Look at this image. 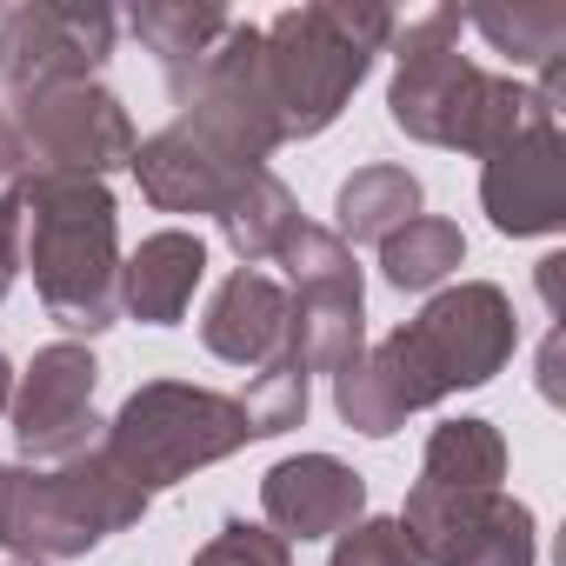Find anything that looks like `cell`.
<instances>
[{
  "label": "cell",
  "mask_w": 566,
  "mask_h": 566,
  "mask_svg": "<svg viewBox=\"0 0 566 566\" xmlns=\"http://www.w3.org/2000/svg\"><path fill=\"white\" fill-rule=\"evenodd\" d=\"M520 347L513 301L486 280L433 294L407 327H394L380 347H367L347 374H334V407L354 433L387 440L407 413L440 407L460 387H486Z\"/></svg>",
  "instance_id": "6da1fadb"
},
{
  "label": "cell",
  "mask_w": 566,
  "mask_h": 566,
  "mask_svg": "<svg viewBox=\"0 0 566 566\" xmlns=\"http://www.w3.org/2000/svg\"><path fill=\"white\" fill-rule=\"evenodd\" d=\"M467 14L460 8H433L420 21L394 28V127L427 140V147H453V154H493L506 147L526 114H533V87L513 74H486L480 61L460 54Z\"/></svg>",
  "instance_id": "7a4b0ae2"
},
{
  "label": "cell",
  "mask_w": 566,
  "mask_h": 566,
  "mask_svg": "<svg viewBox=\"0 0 566 566\" xmlns=\"http://www.w3.org/2000/svg\"><path fill=\"white\" fill-rule=\"evenodd\" d=\"M21 266L67 334H107L120 314V213L107 180L21 174Z\"/></svg>",
  "instance_id": "3957f363"
},
{
  "label": "cell",
  "mask_w": 566,
  "mask_h": 566,
  "mask_svg": "<svg viewBox=\"0 0 566 566\" xmlns=\"http://www.w3.org/2000/svg\"><path fill=\"white\" fill-rule=\"evenodd\" d=\"M387 8H287L260 28V87L287 140H314L321 127L340 120L354 87L367 81L374 54L394 41Z\"/></svg>",
  "instance_id": "277c9868"
},
{
  "label": "cell",
  "mask_w": 566,
  "mask_h": 566,
  "mask_svg": "<svg viewBox=\"0 0 566 566\" xmlns=\"http://www.w3.org/2000/svg\"><path fill=\"white\" fill-rule=\"evenodd\" d=\"M247 440H253V427H247L233 394L187 387V380H147L120 400V413L107 420L94 453L120 480V493L147 513L167 486H180L187 473L240 453Z\"/></svg>",
  "instance_id": "5b68a950"
},
{
  "label": "cell",
  "mask_w": 566,
  "mask_h": 566,
  "mask_svg": "<svg viewBox=\"0 0 566 566\" xmlns=\"http://www.w3.org/2000/svg\"><path fill=\"white\" fill-rule=\"evenodd\" d=\"M287 266V340L280 354L301 360L307 374H347L367 354V287L347 240L334 227L301 220V233L280 247Z\"/></svg>",
  "instance_id": "8992f818"
},
{
  "label": "cell",
  "mask_w": 566,
  "mask_h": 566,
  "mask_svg": "<svg viewBox=\"0 0 566 566\" xmlns=\"http://www.w3.org/2000/svg\"><path fill=\"white\" fill-rule=\"evenodd\" d=\"M559 74H566V54L553 67H539V87H533V114L526 127L486 154V174H480V200L493 213L500 233L526 240V233H553L566 220V147H559Z\"/></svg>",
  "instance_id": "52a82bcc"
},
{
  "label": "cell",
  "mask_w": 566,
  "mask_h": 566,
  "mask_svg": "<svg viewBox=\"0 0 566 566\" xmlns=\"http://www.w3.org/2000/svg\"><path fill=\"white\" fill-rule=\"evenodd\" d=\"M400 533L413 539L420 566H533L539 559L533 506H520L500 486L486 493L413 486L400 506Z\"/></svg>",
  "instance_id": "ba28073f"
},
{
  "label": "cell",
  "mask_w": 566,
  "mask_h": 566,
  "mask_svg": "<svg viewBox=\"0 0 566 566\" xmlns=\"http://www.w3.org/2000/svg\"><path fill=\"white\" fill-rule=\"evenodd\" d=\"M14 127H21V147H28L34 174H87V180H107L140 147L127 107L101 81H74V87L28 94L21 114H14Z\"/></svg>",
  "instance_id": "9c48e42d"
},
{
  "label": "cell",
  "mask_w": 566,
  "mask_h": 566,
  "mask_svg": "<svg viewBox=\"0 0 566 566\" xmlns=\"http://www.w3.org/2000/svg\"><path fill=\"white\" fill-rule=\"evenodd\" d=\"M94 387H101V367L81 340H54L34 354V367L14 380V407H8L14 447L28 467H61L101 440Z\"/></svg>",
  "instance_id": "30bf717a"
},
{
  "label": "cell",
  "mask_w": 566,
  "mask_h": 566,
  "mask_svg": "<svg viewBox=\"0 0 566 566\" xmlns=\"http://www.w3.org/2000/svg\"><path fill=\"white\" fill-rule=\"evenodd\" d=\"M120 21L107 8H14L0 14V87L14 101L94 81Z\"/></svg>",
  "instance_id": "8fae6325"
},
{
  "label": "cell",
  "mask_w": 566,
  "mask_h": 566,
  "mask_svg": "<svg viewBox=\"0 0 566 566\" xmlns=\"http://www.w3.org/2000/svg\"><path fill=\"white\" fill-rule=\"evenodd\" d=\"M134 180H140V193L160 207V213H227L233 207V193L247 187V174L253 167H266V160H240V154H227V147H213L207 134H193V127H160L154 140H140L134 147Z\"/></svg>",
  "instance_id": "7c38bea8"
},
{
  "label": "cell",
  "mask_w": 566,
  "mask_h": 566,
  "mask_svg": "<svg viewBox=\"0 0 566 566\" xmlns=\"http://www.w3.org/2000/svg\"><path fill=\"white\" fill-rule=\"evenodd\" d=\"M260 513L273 539H334L367 520V480L334 453H294L260 480Z\"/></svg>",
  "instance_id": "4fadbf2b"
},
{
  "label": "cell",
  "mask_w": 566,
  "mask_h": 566,
  "mask_svg": "<svg viewBox=\"0 0 566 566\" xmlns=\"http://www.w3.org/2000/svg\"><path fill=\"white\" fill-rule=\"evenodd\" d=\"M200 340L213 360L227 367H266L287 340V287L266 273V266H240L220 280V294L207 301Z\"/></svg>",
  "instance_id": "5bb4252c"
},
{
  "label": "cell",
  "mask_w": 566,
  "mask_h": 566,
  "mask_svg": "<svg viewBox=\"0 0 566 566\" xmlns=\"http://www.w3.org/2000/svg\"><path fill=\"white\" fill-rule=\"evenodd\" d=\"M207 280V240L187 227L147 233L127 260H120V307L147 327H174L193 307V287Z\"/></svg>",
  "instance_id": "9a60e30c"
},
{
  "label": "cell",
  "mask_w": 566,
  "mask_h": 566,
  "mask_svg": "<svg viewBox=\"0 0 566 566\" xmlns=\"http://www.w3.org/2000/svg\"><path fill=\"white\" fill-rule=\"evenodd\" d=\"M220 233L240 253V266H266V260H280V247L301 233V207H294L287 187H280L273 167H253L247 187L233 193V207L220 213Z\"/></svg>",
  "instance_id": "2e32d148"
},
{
  "label": "cell",
  "mask_w": 566,
  "mask_h": 566,
  "mask_svg": "<svg viewBox=\"0 0 566 566\" xmlns=\"http://www.w3.org/2000/svg\"><path fill=\"white\" fill-rule=\"evenodd\" d=\"M240 14H227V8H187V0H154V8H134V34L160 54V74H167V87H180L220 41H227V28H233Z\"/></svg>",
  "instance_id": "e0dca14e"
},
{
  "label": "cell",
  "mask_w": 566,
  "mask_h": 566,
  "mask_svg": "<svg viewBox=\"0 0 566 566\" xmlns=\"http://www.w3.org/2000/svg\"><path fill=\"white\" fill-rule=\"evenodd\" d=\"M334 213H340L334 240H374V247H380L387 233H400V227L420 213V180H413L407 167L374 160V167H360V174L340 180Z\"/></svg>",
  "instance_id": "ac0fdd59"
},
{
  "label": "cell",
  "mask_w": 566,
  "mask_h": 566,
  "mask_svg": "<svg viewBox=\"0 0 566 566\" xmlns=\"http://www.w3.org/2000/svg\"><path fill=\"white\" fill-rule=\"evenodd\" d=\"M500 473H506V440L493 433V420H447V427H433L413 486L486 493V486H500Z\"/></svg>",
  "instance_id": "d6986e66"
},
{
  "label": "cell",
  "mask_w": 566,
  "mask_h": 566,
  "mask_svg": "<svg viewBox=\"0 0 566 566\" xmlns=\"http://www.w3.org/2000/svg\"><path fill=\"white\" fill-rule=\"evenodd\" d=\"M460 260H467V233H460L453 220H433V213H413L400 233L380 240V266H387V280H394L400 294L440 287Z\"/></svg>",
  "instance_id": "ffe728a7"
},
{
  "label": "cell",
  "mask_w": 566,
  "mask_h": 566,
  "mask_svg": "<svg viewBox=\"0 0 566 566\" xmlns=\"http://www.w3.org/2000/svg\"><path fill=\"white\" fill-rule=\"evenodd\" d=\"M467 28H480L513 67H553L566 54V8H473Z\"/></svg>",
  "instance_id": "44dd1931"
},
{
  "label": "cell",
  "mask_w": 566,
  "mask_h": 566,
  "mask_svg": "<svg viewBox=\"0 0 566 566\" xmlns=\"http://www.w3.org/2000/svg\"><path fill=\"white\" fill-rule=\"evenodd\" d=\"M307 387H314V374H307L301 360L273 354V360L253 374V387L240 394V413H247L253 440H273V433L301 427V420H307Z\"/></svg>",
  "instance_id": "7402d4cb"
},
{
  "label": "cell",
  "mask_w": 566,
  "mask_h": 566,
  "mask_svg": "<svg viewBox=\"0 0 566 566\" xmlns=\"http://www.w3.org/2000/svg\"><path fill=\"white\" fill-rule=\"evenodd\" d=\"M327 566H420V553L400 533V520H354Z\"/></svg>",
  "instance_id": "603a6c76"
},
{
  "label": "cell",
  "mask_w": 566,
  "mask_h": 566,
  "mask_svg": "<svg viewBox=\"0 0 566 566\" xmlns=\"http://www.w3.org/2000/svg\"><path fill=\"white\" fill-rule=\"evenodd\" d=\"M193 566H294V559H287V539H273L266 526L227 520V526L193 553Z\"/></svg>",
  "instance_id": "cb8c5ba5"
},
{
  "label": "cell",
  "mask_w": 566,
  "mask_h": 566,
  "mask_svg": "<svg viewBox=\"0 0 566 566\" xmlns=\"http://www.w3.org/2000/svg\"><path fill=\"white\" fill-rule=\"evenodd\" d=\"M14 273H21V193L8 187L0 193V301H8Z\"/></svg>",
  "instance_id": "d4e9b609"
},
{
  "label": "cell",
  "mask_w": 566,
  "mask_h": 566,
  "mask_svg": "<svg viewBox=\"0 0 566 566\" xmlns=\"http://www.w3.org/2000/svg\"><path fill=\"white\" fill-rule=\"evenodd\" d=\"M28 167V147H21V127H14V114L0 107V180H14Z\"/></svg>",
  "instance_id": "484cf974"
},
{
  "label": "cell",
  "mask_w": 566,
  "mask_h": 566,
  "mask_svg": "<svg viewBox=\"0 0 566 566\" xmlns=\"http://www.w3.org/2000/svg\"><path fill=\"white\" fill-rule=\"evenodd\" d=\"M14 407V367H8V354H0V413Z\"/></svg>",
  "instance_id": "4316f807"
}]
</instances>
